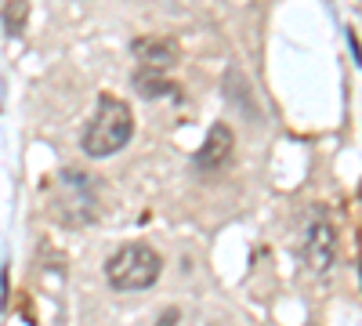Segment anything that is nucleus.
Masks as SVG:
<instances>
[{
  "mask_svg": "<svg viewBox=\"0 0 362 326\" xmlns=\"http://www.w3.org/2000/svg\"><path fill=\"white\" fill-rule=\"evenodd\" d=\"M134 138V112L124 98H112V95H102L98 98V109L90 116V124L83 131V153L90 160H105V156H116L119 149H127V141Z\"/></svg>",
  "mask_w": 362,
  "mask_h": 326,
  "instance_id": "f257e3e1",
  "label": "nucleus"
},
{
  "mask_svg": "<svg viewBox=\"0 0 362 326\" xmlns=\"http://www.w3.org/2000/svg\"><path fill=\"white\" fill-rule=\"evenodd\" d=\"M160 272H163V261L148 243H127L105 261V279L119 293H138L156 286Z\"/></svg>",
  "mask_w": 362,
  "mask_h": 326,
  "instance_id": "f03ea898",
  "label": "nucleus"
},
{
  "mask_svg": "<svg viewBox=\"0 0 362 326\" xmlns=\"http://www.w3.org/2000/svg\"><path fill=\"white\" fill-rule=\"evenodd\" d=\"M58 214H62L66 225L80 228V225H90L98 218V196H95V182L76 170V167H66L58 174Z\"/></svg>",
  "mask_w": 362,
  "mask_h": 326,
  "instance_id": "7ed1b4c3",
  "label": "nucleus"
},
{
  "mask_svg": "<svg viewBox=\"0 0 362 326\" xmlns=\"http://www.w3.org/2000/svg\"><path fill=\"white\" fill-rule=\"evenodd\" d=\"M305 257L315 272H329L337 261V228L329 225L326 214H312L305 228Z\"/></svg>",
  "mask_w": 362,
  "mask_h": 326,
  "instance_id": "20e7f679",
  "label": "nucleus"
},
{
  "mask_svg": "<svg viewBox=\"0 0 362 326\" xmlns=\"http://www.w3.org/2000/svg\"><path fill=\"white\" fill-rule=\"evenodd\" d=\"M232 153H235V134L228 124H214L206 131V141L199 145V153L192 156V170L196 174H218L232 163Z\"/></svg>",
  "mask_w": 362,
  "mask_h": 326,
  "instance_id": "39448f33",
  "label": "nucleus"
},
{
  "mask_svg": "<svg viewBox=\"0 0 362 326\" xmlns=\"http://www.w3.org/2000/svg\"><path fill=\"white\" fill-rule=\"evenodd\" d=\"M134 58L148 73H167L177 58V47L163 37H145V40H134Z\"/></svg>",
  "mask_w": 362,
  "mask_h": 326,
  "instance_id": "423d86ee",
  "label": "nucleus"
},
{
  "mask_svg": "<svg viewBox=\"0 0 362 326\" xmlns=\"http://www.w3.org/2000/svg\"><path fill=\"white\" fill-rule=\"evenodd\" d=\"M134 91H138L141 98H167V95H177V87L167 80V73L138 69V73H134Z\"/></svg>",
  "mask_w": 362,
  "mask_h": 326,
  "instance_id": "0eeeda50",
  "label": "nucleus"
},
{
  "mask_svg": "<svg viewBox=\"0 0 362 326\" xmlns=\"http://www.w3.org/2000/svg\"><path fill=\"white\" fill-rule=\"evenodd\" d=\"M0 15H4L8 33H11V37H18L22 29H25V22H29V0H8Z\"/></svg>",
  "mask_w": 362,
  "mask_h": 326,
  "instance_id": "6e6552de",
  "label": "nucleus"
},
{
  "mask_svg": "<svg viewBox=\"0 0 362 326\" xmlns=\"http://www.w3.org/2000/svg\"><path fill=\"white\" fill-rule=\"evenodd\" d=\"M177 322H181V312H177V308H163L153 326H177Z\"/></svg>",
  "mask_w": 362,
  "mask_h": 326,
  "instance_id": "1a4fd4ad",
  "label": "nucleus"
}]
</instances>
